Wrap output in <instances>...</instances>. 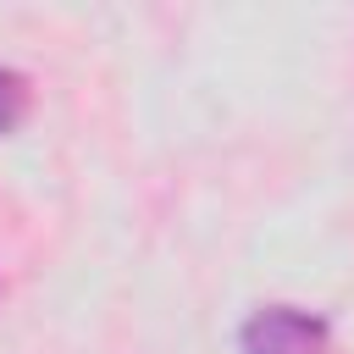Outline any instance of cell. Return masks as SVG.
<instances>
[{"mask_svg":"<svg viewBox=\"0 0 354 354\" xmlns=\"http://www.w3.org/2000/svg\"><path fill=\"white\" fill-rule=\"evenodd\" d=\"M22 116H28V77L17 66H0V138L17 133Z\"/></svg>","mask_w":354,"mask_h":354,"instance_id":"obj_2","label":"cell"},{"mask_svg":"<svg viewBox=\"0 0 354 354\" xmlns=\"http://www.w3.org/2000/svg\"><path fill=\"white\" fill-rule=\"evenodd\" d=\"M243 354H332V326L315 310L299 304H266L238 332Z\"/></svg>","mask_w":354,"mask_h":354,"instance_id":"obj_1","label":"cell"}]
</instances>
